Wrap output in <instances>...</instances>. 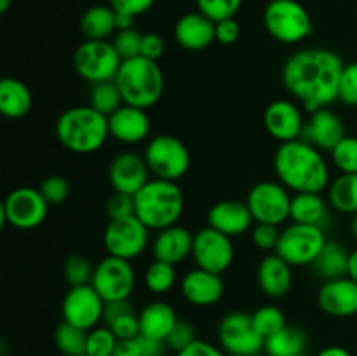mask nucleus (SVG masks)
Wrapping results in <instances>:
<instances>
[{
	"label": "nucleus",
	"instance_id": "nucleus-57",
	"mask_svg": "<svg viewBox=\"0 0 357 356\" xmlns=\"http://www.w3.org/2000/svg\"><path fill=\"white\" fill-rule=\"evenodd\" d=\"M135 20L136 17L128 16V14H117V31L119 30H129V28H135Z\"/></svg>",
	"mask_w": 357,
	"mask_h": 356
},
{
	"label": "nucleus",
	"instance_id": "nucleus-20",
	"mask_svg": "<svg viewBox=\"0 0 357 356\" xmlns=\"http://www.w3.org/2000/svg\"><path fill=\"white\" fill-rule=\"evenodd\" d=\"M108 128L115 142L124 145H138L149 140L152 122L146 110L124 103L108 117Z\"/></svg>",
	"mask_w": 357,
	"mask_h": 356
},
{
	"label": "nucleus",
	"instance_id": "nucleus-13",
	"mask_svg": "<svg viewBox=\"0 0 357 356\" xmlns=\"http://www.w3.org/2000/svg\"><path fill=\"white\" fill-rule=\"evenodd\" d=\"M91 285L105 302L129 300L136 286V272L131 260L107 255L94 265Z\"/></svg>",
	"mask_w": 357,
	"mask_h": 356
},
{
	"label": "nucleus",
	"instance_id": "nucleus-27",
	"mask_svg": "<svg viewBox=\"0 0 357 356\" xmlns=\"http://www.w3.org/2000/svg\"><path fill=\"white\" fill-rule=\"evenodd\" d=\"M139 335L145 337L157 339V341L166 342L167 335L178 323V314L171 304L164 302V300H155L150 302L139 311Z\"/></svg>",
	"mask_w": 357,
	"mask_h": 356
},
{
	"label": "nucleus",
	"instance_id": "nucleus-8",
	"mask_svg": "<svg viewBox=\"0 0 357 356\" xmlns=\"http://www.w3.org/2000/svg\"><path fill=\"white\" fill-rule=\"evenodd\" d=\"M122 58L112 40H84L73 52V66L80 79L93 84L115 80Z\"/></svg>",
	"mask_w": 357,
	"mask_h": 356
},
{
	"label": "nucleus",
	"instance_id": "nucleus-10",
	"mask_svg": "<svg viewBox=\"0 0 357 356\" xmlns=\"http://www.w3.org/2000/svg\"><path fill=\"white\" fill-rule=\"evenodd\" d=\"M49 202L42 195L40 188L17 187L10 191L0 206L2 225H10L20 230L37 229L45 222Z\"/></svg>",
	"mask_w": 357,
	"mask_h": 356
},
{
	"label": "nucleus",
	"instance_id": "nucleus-41",
	"mask_svg": "<svg viewBox=\"0 0 357 356\" xmlns=\"http://www.w3.org/2000/svg\"><path fill=\"white\" fill-rule=\"evenodd\" d=\"M195 2H197V10H201L215 23L236 17L243 6V0H195Z\"/></svg>",
	"mask_w": 357,
	"mask_h": 356
},
{
	"label": "nucleus",
	"instance_id": "nucleus-34",
	"mask_svg": "<svg viewBox=\"0 0 357 356\" xmlns=\"http://www.w3.org/2000/svg\"><path fill=\"white\" fill-rule=\"evenodd\" d=\"M54 346L63 356H82L86 355L87 349V330L84 328L70 325L66 321L56 327L54 335Z\"/></svg>",
	"mask_w": 357,
	"mask_h": 356
},
{
	"label": "nucleus",
	"instance_id": "nucleus-29",
	"mask_svg": "<svg viewBox=\"0 0 357 356\" xmlns=\"http://www.w3.org/2000/svg\"><path fill=\"white\" fill-rule=\"evenodd\" d=\"M328 208L330 202L319 192H298L291 198L289 220L305 225L323 227L324 220L328 218Z\"/></svg>",
	"mask_w": 357,
	"mask_h": 356
},
{
	"label": "nucleus",
	"instance_id": "nucleus-42",
	"mask_svg": "<svg viewBox=\"0 0 357 356\" xmlns=\"http://www.w3.org/2000/svg\"><path fill=\"white\" fill-rule=\"evenodd\" d=\"M142 40L143 34H139L136 28H129V30H119L115 31V35L112 37V44L117 49L119 56L124 59L136 58V56L142 54Z\"/></svg>",
	"mask_w": 357,
	"mask_h": 356
},
{
	"label": "nucleus",
	"instance_id": "nucleus-21",
	"mask_svg": "<svg viewBox=\"0 0 357 356\" xmlns=\"http://www.w3.org/2000/svg\"><path fill=\"white\" fill-rule=\"evenodd\" d=\"M317 306L333 318H351L357 314V283L349 276L330 279L317 292Z\"/></svg>",
	"mask_w": 357,
	"mask_h": 356
},
{
	"label": "nucleus",
	"instance_id": "nucleus-52",
	"mask_svg": "<svg viewBox=\"0 0 357 356\" xmlns=\"http://www.w3.org/2000/svg\"><path fill=\"white\" fill-rule=\"evenodd\" d=\"M241 35V27L236 21V17L230 20H223L216 23V42L222 45H232L236 44L237 38Z\"/></svg>",
	"mask_w": 357,
	"mask_h": 356
},
{
	"label": "nucleus",
	"instance_id": "nucleus-19",
	"mask_svg": "<svg viewBox=\"0 0 357 356\" xmlns=\"http://www.w3.org/2000/svg\"><path fill=\"white\" fill-rule=\"evenodd\" d=\"M181 295L195 307H211L222 300L225 293V283L222 274L194 267L181 279Z\"/></svg>",
	"mask_w": 357,
	"mask_h": 356
},
{
	"label": "nucleus",
	"instance_id": "nucleus-28",
	"mask_svg": "<svg viewBox=\"0 0 357 356\" xmlns=\"http://www.w3.org/2000/svg\"><path fill=\"white\" fill-rule=\"evenodd\" d=\"M33 96L23 80L6 77L0 82V112L7 119H23L30 114Z\"/></svg>",
	"mask_w": 357,
	"mask_h": 356
},
{
	"label": "nucleus",
	"instance_id": "nucleus-38",
	"mask_svg": "<svg viewBox=\"0 0 357 356\" xmlns=\"http://www.w3.org/2000/svg\"><path fill=\"white\" fill-rule=\"evenodd\" d=\"M94 265L87 257L80 253H73L66 257L65 264H63V278L70 286H80L89 285L93 279Z\"/></svg>",
	"mask_w": 357,
	"mask_h": 356
},
{
	"label": "nucleus",
	"instance_id": "nucleus-25",
	"mask_svg": "<svg viewBox=\"0 0 357 356\" xmlns=\"http://www.w3.org/2000/svg\"><path fill=\"white\" fill-rule=\"evenodd\" d=\"M192 248H194V232L180 223L159 230L152 241L153 258L173 265L181 264L192 257Z\"/></svg>",
	"mask_w": 357,
	"mask_h": 356
},
{
	"label": "nucleus",
	"instance_id": "nucleus-3",
	"mask_svg": "<svg viewBox=\"0 0 357 356\" xmlns=\"http://www.w3.org/2000/svg\"><path fill=\"white\" fill-rule=\"evenodd\" d=\"M54 131L66 150L80 156L98 152L110 138L108 117L91 105L66 108L56 121Z\"/></svg>",
	"mask_w": 357,
	"mask_h": 356
},
{
	"label": "nucleus",
	"instance_id": "nucleus-2",
	"mask_svg": "<svg viewBox=\"0 0 357 356\" xmlns=\"http://www.w3.org/2000/svg\"><path fill=\"white\" fill-rule=\"evenodd\" d=\"M274 171L278 180L293 194L324 192L331 184L326 157L305 140L279 143L274 154Z\"/></svg>",
	"mask_w": 357,
	"mask_h": 356
},
{
	"label": "nucleus",
	"instance_id": "nucleus-61",
	"mask_svg": "<svg viewBox=\"0 0 357 356\" xmlns=\"http://www.w3.org/2000/svg\"><path fill=\"white\" fill-rule=\"evenodd\" d=\"M296 356H309V355H307V353H302V355H296Z\"/></svg>",
	"mask_w": 357,
	"mask_h": 356
},
{
	"label": "nucleus",
	"instance_id": "nucleus-47",
	"mask_svg": "<svg viewBox=\"0 0 357 356\" xmlns=\"http://www.w3.org/2000/svg\"><path fill=\"white\" fill-rule=\"evenodd\" d=\"M105 209H107V215H108V218H110V220L136 216L135 215V195H128V194H121V192H114V194L108 198Z\"/></svg>",
	"mask_w": 357,
	"mask_h": 356
},
{
	"label": "nucleus",
	"instance_id": "nucleus-51",
	"mask_svg": "<svg viewBox=\"0 0 357 356\" xmlns=\"http://www.w3.org/2000/svg\"><path fill=\"white\" fill-rule=\"evenodd\" d=\"M164 51H166V42H164V38L159 34H143L142 54L139 56L159 61L162 58Z\"/></svg>",
	"mask_w": 357,
	"mask_h": 356
},
{
	"label": "nucleus",
	"instance_id": "nucleus-31",
	"mask_svg": "<svg viewBox=\"0 0 357 356\" xmlns=\"http://www.w3.org/2000/svg\"><path fill=\"white\" fill-rule=\"evenodd\" d=\"M117 13L112 6H93L80 17V31L86 40H110L117 31Z\"/></svg>",
	"mask_w": 357,
	"mask_h": 356
},
{
	"label": "nucleus",
	"instance_id": "nucleus-58",
	"mask_svg": "<svg viewBox=\"0 0 357 356\" xmlns=\"http://www.w3.org/2000/svg\"><path fill=\"white\" fill-rule=\"evenodd\" d=\"M349 278L357 283V248L351 251V258H349Z\"/></svg>",
	"mask_w": 357,
	"mask_h": 356
},
{
	"label": "nucleus",
	"instance_id": "nucleus-30",
	"mask_svg": "<svg viewBox=\"0 0 357 356\" xmlns=\"http://www.w3.org/2000/svg\"><path fill=\"white\" fill-rule=\"evenodd\" d=\"M349 258L351 251H347L344 244L338 241H326L321 253L314 260L312 269L324 281L345 278L349 276Z\"/></svg>",
	"mask_w": 357,
	"mask_h": 356
},
{
	"label": "nucleus",
	"instance_id": "nucleus-35",
	"mask_svg": "<svg viewBox=\"0 0 357 356\" xmlns=\"http://www.w3.org/2000/svg\"><path fill=\"white\" fill-rule=\"evenodd\" d=\"M146 290L153 295H164L171 292L176 285V265L167 264V262L155 260L146 267L145 276H143Z\"/></svg>",
	"mask_w": 357,
	"mask_h": 356
},
{
	"label": "nucleus",
	"instance_id": "nucleus-46",
	"mask_svg": "<svg viewBox=\"0 0 357 356\" xmlns=\"http://www.w3.org/2000/svg\"><path fill=\"white\" fill-rule=\"evenodd\" d=\"M194 341H197V335H195V328L188 323L187 320H178V323L174 325V328L171 330V334L167 335L166 346L167 349H171L173 353L181 351V349L188 348Z\"/></svg>",
	"mask_w": 357,
	"mask_h": 356
},
{
	"label": "nucleus",
	"instance_id": "nucleus-16",
	"mask_svg": "<svg viewBox=\"0 0 357 356\" xmlns=\"http://www.w3.org/2000/svg\"><path fill=\"white\" fill-rule=\"evenodd\" d=\"M105 300L100 293L93 288V285L70 286L65 299L61 302L63 321L84 330H93L98 325L103 323Z\"/></svg>",
	"mask_w": 357,
	"mask_h": 356
},
{
	"label": "nucleus",
	"instance_id": "nucleus-54",
	"mask_svg": "<svg viewBox=\"0 0 357 356\" xmlns=\"http://www.w3.org/2000/svg\"><path fill=\"white\" fill-rule=\"evenodd\" d=\"M138 342L142 356H164L167 351V346L164 341H157V339L138 335Z\"/></svg>",
	"mask_w": 357,
	"mask_h": 356
},
{
	"label": "nucleus",
	"instance_id": "nucleus-22",
	"mask_svg": "<svg viewBox=\"0 0 357 356\" xmlns=\"http://www.w3.org/2000/svg\"><path fill=\"white\" fill-rule=\"evenodd\" d=\"M345 136V126L340 115L331 108H319L305 121L302 140L309 142L321 152H331Z\"/></svg>",
	"mask_w": 357,
	"mask_h": 356
},
{
	"label": "nucleus",
	"instance_id": "nucleus-39",
	"mask_svg": "<svg viewBox=\"0 0 357 356\" xmlns=\"http://www.w3.org/2000/svg\"><path fill=\"white\" fill-rule=\"evenodd\" d=\"M117 335L107 325H98L96 328L87 332V349L89 356H114L117 348Z\"/></svg>",
	"mask_w": 357,
	"mask_h": 356
},
{
	"label": "nucleus",
	"instance_id": "nucleus-9",
	"mask_svg": "<svg viewBox=\"0 0 357 356\" xmlns=\"http://www.w3.org/2000/svg\"><path fill=\"white\" fill-rule=\"evenodd\" d=\"M326 241L323 227L291 222L281 230L274 253L284 258L291 267H305L314 264Z\"/></svg>",
	"mask_w": 357,
	"mask_h": 356
},
{
	"label": "nucleus",
	"instance_id": "nucleus-55",
	"mask_svg": "<svg viewBox=\"0 0 357 356\" xmlns=\"http://www.w3.org/2000/svg\"><path fill=\"white\" fill-rule=\"evenodd\" d=\"M114 356H142L138 337L136 339H121V341L117 342V348H115Z\"/></svg>",
	"mask_w": 357,
	"mask_h": 356
},
{
	"label": "nucleus",
	"instance_id": "nucleus-1",
	"mask_svg": "<svg viewBox=\"0 0 357 356\" xmlns=\"http://www.w3.org/2000/svg\"><path fill=\"white\" fill-rule=\"evenodd\" d=\"M345 63L335 51L305 47L293 52L282 66V82L309 114L338 100V84Z\"/></svg>",
	"mask_w": 357,
	"mask_h": 356
},
{
	"label": "nucleus",
	"instance_id": "nucleus-32",
	"mask_svg": "<svg viewBox=\"0 0 357 356\" xmlns=\"http://www.w3.org/2000/svg\"><path fill=\"white\" fill-rule=\"evenodd\" d=\"M330 208L344 215L357 213V173H340L326 188Z\"/></svg>",
	"mask_w": 357,
	"mask_h": 356
},
{
	"label": "nucleus",
	"instance_id": "nucleus-44",
	"mask_svg": "<svg viewBox=\"0 0 357 356\" xmlns=\"http://www.w3.org/2000/svg\"><path fill=\"white\" fill-rule=\"evenodd\" d=\"M279 237H281V229L279 225H271V223H255L253 230H251V239H253L255 246L258 250L265 251V253H274L275 248L279 244Z\"/></svg>",
	"mask_w": 357,
	"mask_h": 356
},
{
	"label": "nucleus",
	"instance_id": "nucleus-12",
	"mask_svg": "<svg viewBox=\"0 0 357 356\" xmlns=\"http://www.w3.org/2000/svg\"><path fill=\"white\" fill-rule=\"evenodd\" d=\"M291 198V192L279 180H265L251 187L246 205L253 215L255 223L282 225L286 220H289Z\"/></svg>",
	"mask_w": 357,
	"mask_h": 356
},
{
	"label": "nucleus",
	"instance_id": "nucleus-49",
	"mask_svg": "<svg viewBox=\"0 0 357 356\" xmlns=\"http://www.w3.org/2000/svg\"><path fill=\"white\" fill-rule=\"evenodd\" d=\"M153 3H155V0H110V6L115 13L128 14V16L132 17L149 13Z\"/></svg>",
	"mask_w": 357,
	"mask_h": 356
},
{
	"label": "nucleus",
	"instance_id": "nucleus-53",
	"mask_svg": "<svg viewBox=\"0 0 357 356\" xmlns=\"http://www.w3.org/2000/svg\"><path fill=\"white\" fill-rule=\"evenodd\" d=\"M135 311L129 300H117V302H105V313H103V325H110L122 314Z\"/></svg>",
	"mask_w": 357,
	"mask_h": 356
},
{
	"label": "nucleus",
	"instance_id": "nucleus-17",
	"mask_svg": "<svg viewBox=\"0 0 357 356\" xmlns=\"http://www.w3.org/2000/svg\"><path fill=\"white\" fill-rule=\"evenodd\" d=\"M150 175L152 173L143 154L131 152V150L117 154L108 166V181L114 192L121 194L135 195L149 184Z\"/></svg>",
	"mask_w": 357,
	"mask_h": 356
},
{
	"label": "nucleus",
	"instance_id": "nucleus-45",
	"mask_svg": "<svg viewBox=\"0 0 357 356\" xmlns=\"http://www.w3.org/2000/svg\"><path fill=\"white\" fill-rule=\"evenodd\" d=\"M338 100L349 107H357V61L344 66L338 84Z\"/></svg>",
	"mask_w": 357,
	"mask_h": 356
},
{
	"label": "nucleus",
	"instance_id": "nucleus-23",
	"mask_svg": "<svg viewBox=\"0 0 357 356\" xmlns=\"http://www.w3.org/2000/svg\"><path fill=\"white\" fill-rule=\"evenodd\" d=\"M253 223V215H251L246 201L223 199V201L213 205L208 212V225L232 239L246 234Z\"/></svg>",
	"mask_w": 357,
	"mask_h": 356
},
{
	"label": "nucleus",
	"instance_id": "nucleus-24",
	"mask_svg": "<svg viewBox=\"0 0 357 356\" xmlns=\"http://www.w3.org/2000/svg\"><path fill=\"white\" fill-rule=\"evenodd\" d=\"M174 40L187 51H202L216 42V23L201 10L187 13L174 24Z\"/></svg>",
	"mask_w": 357,
	"mask_h": 356
},
{
	"label": "nucleus",
	"instance_id": "nucleus-6",
	"mask_svg": "<svg viewBox=\"0 0 357 356\" xmlns=\"http://www.w3.org/2000/svg\"><path fill=\"white\" fill-rule=\"evenodd\" d=\"M264 27L281 44H300L314 30L312 17L298 0H271L264 10Z\"/></svg>",
	"mask_w": 357,
	"mask_h": 356
},
{
	"label": "nucleus",
	"instance_id": "nucleus-50",
	"mask_svg": "<svg viewBox=\"0 0 357 356\" xmlns=\"http://www.w3.org/2000/svg\"><path fill=\"white\" fill-rule=\"evenodd\" d=\"M174 356H229V355H227L220 346L211 344V342L208 341H202V339H197V341L192 342L188 348L174 353Z\"/></svg>",
	"mask_w": 357,
	"mask_h": 356
},
{
	"label": "nucleus",
	"instance_id": "nucleus-48",
	"mask_svg": "<svg viewBox=\"0 0 357 356\" xmlns=\"http://www.w3.org/2000/svg\"><path fill=\"white\" fill-rule=\"evenodd\" d=\"M107 327L112 328L117 339H136L139 335V320L138 314L135 311H129V313L122 314L121 318H117L115 321H112Z\"/></svg>",
	"mask_w": 357,
	"mask_h": 356
},
{
	"label": "nucleus",
	"instance_id": "nucleus-56",
	"mask_svg": "<svg viewBox=\"0 0 357 356\" xmlns=\"http://www.w3.org/2000/svg\"><path fill=\"white\" fill-rule=\"evenodd\" d=\"M316 356H352L349 349L342 348V346H328V348L321 349Z\"/></svg>",
	"mask_w": 357,
	"mask_h": 356
},
{
	"label": "nucleus",
	"instance_id": "nucleus-37",
	"mask_svg": "<svg viewBox=\"0 0 357 356\" xmlns=\"http://www.w3.org/2000/svg\"><path fill=\"white\" fill-rule=\"evenodd\" d=\"M253 318V327L264 339L278 334L281 328L286 327L284 313L278 306H261L251 314Z\"/></svg>",
	"mask_w": 357,
	"mask_h": 356
},
{
	"label": "nucleus",
	"instance_id": "nucleus-36",
	"mask_svg": "<svg viewBox=\"0 0 357 356\" xmlns=\"http://www.w3.org/2000/svg\"><path fill=\"white\" fill-rule=\"evenodd\" d=\"M89 105L96 108L100 114L107 115V117H110L115 110H119L124 105V100H122V94L115 80L93 84L89 94Z\"/></svg>",
	"mask_w": 357,
	"mask_h": 356
},
{
	"label": "nucleus",
	"instance_id": "nucleus-40",
	"mask_svg": "<svg viewBox=\"0 0 357 356\" xmlns=\"http://www.w3.org/2000/svg\"><path fill=\"white\" fill-rule=\"evenodd\" d=\"M331 163L340 173H357V138L345 135L331 150Z\"/></svg>",
	"mask_w": 357,
	"mask_h": 356
},
{
	"label": "nucleus",
	"instance_id": "nucleus-26",
	"mask_svg": "<svg viewBox=\"0 0 357 356\" xmlns=\"http://www.w3.org/2000/svg\"><path fill=\"white\" fill-rule=\"evenodd\" d=\"M257 281L261 293L271 299H281L293 286V267L278 253H267L258 264Z\"/></svg>",
	"mask_w": 357,
	"mask_h": 356
},
{
	"label": "nucleus",
	"instance_id": "nucleus-4",
	"mask_svg": "<svg viewBox=\"0 0 357 356\" xmlns=\"http://www.w3.org/2000/svg\"><path fill=\"white\" fill-rule=\"evenodd\" d=\"M185 212V195L178 181L150 178L135 194V215L150 230L167 229L180 222Z\"/></svg>",
	"mask_w": 357,
	"mask_h": 356
},
{
	"label": "nucleus",
	"instance_id": "nucleus-60",
	"mask_svg": "<svg viewBox=\"0 0 357 356\" xmlns=\"http://www.w3.org/2000/svg\"><path fill=\"white\" fill-rule=\"evenodd\" d=\"M351 230H352V234H354V237L357 239V213H356V215H352V220H351Z\"/></svg>",
	"mask_w": 357,
	"mask_h": 356
},
{
	"label": "nucleus",
	"instance_id": "nucleus-43",
	"mask_svg": "<svg viewBox=\"0 0 357 356\" xmlns=\"http://www.w3.org/2000/svg\"><path fill=\"white\" fill-rule=\"evenodd\" d=\"M40 192L51 206L61 205L70 195V184L61 175H51L40 184Z\"/></svg>",
	"mask_w": 357,
	"mask_h": 356
},
{
	"label": "nucleus",
	"instance_id": "nucleus-5",
	"mask_svg": "<svg viewBox=\"0 0 357 356\" xmlns=\"http://www.w3.org/2000/svg\"><path fill=\"white\" fill-rule=\"evenodd\" d=\"M115 84L126 105L149 110L164 94V73L159 63L145 56L124 59L115 75Z\"/></svg>",
	"mask_w": 357,
	"mask_h": 356
},
{
	"label": "nucleus",
	"instance_id": "nucleus-7",
	"mask_svg": "<svg viewBox=\"0 0 357 356\" xmlns=\"http://www.w3.org/2000/svg\"><path fill=\"white\" fill-rule=\"evenodd\" d=\"M153 178L178 181L190 170V152L178 136L157 135L149 140L143 150Z\"/></svg>",
	"mask_w": 357,
	"mask_h": 356
},
{
	"label": "nucleus",
	"instance_id": "nucleus-11",
	"mask_svg": "<svg viewBox=\"0 0 357 356\" xmlns=\"http://www.w3.org/2000/svg\"><path fill=\"white\" fill-rule=\"evenodd\" d=\"M218 346L229 356H258L265 351V339L253 327L250 313L232 311L220 321Z\"/></svg>",
	"mask_w": 357,
	"mask_h": 356
},
{
	"label": "nucleus",
	"instance_id": "nucleus-18",
	"mask_svg": "<svg viewBox=\"0 0 357 356\" xmlns=\"http://www.w3.org/2000/svg\"><path fill=\"white\" fill-rule=\"evenodd\" d=\"M264 124L272 138L279 143H288L302 138L305 119L295 101L275 100L265 108Z\"/></svg>",
	"mask_w": 357,
	"mask_h": 356
},
{
	"label": "nucleus",
	"instance_id": "nucleus-59",
	"mask_svg": "<svg viewBox=\"0 0 357 356\" xmlns=\"http://www.w3.org/2000/svg\"><path fill=\"white\" fill-rule=\"evenodd\" d=\"M10 3H13V0H0V13L6 14L9 10Z\"/></svg>",
	"mask_w": 357,
	"mask_h": 356
},
{
	"label": "nucleus",
	"instance_id": "nucleus-14",
	"mask_svg": "<svg viewBox=\"0 0 357 356\" xmlns=\"http://www.w3.org/2000/svg\"><path fill=\"white\" fill-rule=\"evenodd\" d=\"M150 244V229L138 218L110 220L103 232V246L107 255L132 260L145 253Z\"/></svg>",
	"mask_w": 357,
	"mask_h": 356
},
{
	"label": "nucleus",
	"instance_id": "nucleus-15",
	"mask_svg": "<svg viewBox=\"0 0 357 356\" xmlns=\"http://www.w3.org/2000/svg\"><path fill=\"white\" fill-rule=\"evenodd\" d=\"M192 258L195 267L206 269V271L223 274L232 265L236 258V248H234L232 237L218 232L213 227H204L194 234V248H192Z\"/></svg>",
	"mask_w": 357,
	"mask_h": 356
},
{
	"label": "nucleus",
	"instance_id": "nucleus-33",
	"mask_svg": "<svg viewBox=\"0 0 357 356\" xmlns=\"http://www.w3.org/2000/svg\"><path fill=\"white\" fill-rule=\"evenodd\" d=\"M307 335L296 327L286 325L278 334L265 339V353L267 356H296L305 353Z\"/></svg>",
	"mask_w": 357,
	"mask_h": 356
},
{
	"label": "nucleus",
	"instance_id": "nucleus-62",
	"mask_svg": "<svg viewBox=\"0 0 357 356\" xmlns=\"http://www.w3.org/2000/svg\"><path fill=\"white\" fill-rule=\"evenodd\" d=\"M82 356H89V355H82Z\"/></svg>",
	"mask_w": 357,
	"mask_h": 356
}]
</instances>
